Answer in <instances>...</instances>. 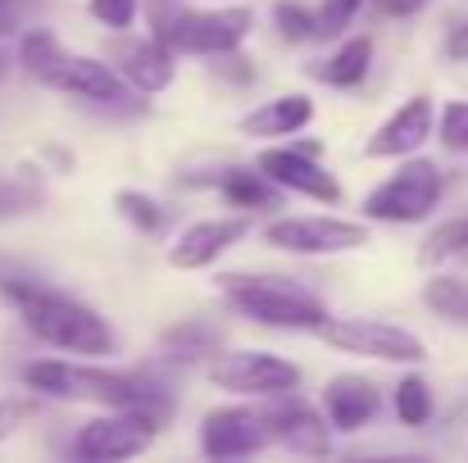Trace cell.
Instances as JSON below:
<instances>
[{"label": "cell", "instance_id": "1", "mask_svg": "<svg viewBox=\"0 0 468 463\" xmlns=\"http://www.w3.org/2000/svg\"><path fill=\"white\" fill-rule=\"evenodd\" d=\"M0 296L18 309L23 327L50 350L87 354V359L119 354L114 327L91 305H82V300H73L55 287H41V282H27V278H0Z\"/></svg>", "mask_w": 468, "mask_h": 463}, {"label": "cell", "instance_id": "2", "mask_svg": "<svg viewBox=\"0 0 468 463\" xmlns=\"http://www.w3.org/2000/svg\"><path fill=\"white\" fill-rule=\"evenodd\" d=\"M23 382L41 400H87V405H105V409H142L159 423H164V414H173V405L164 400L155 382H146L137 373L96 368V363L32 359V363H23Z\"/></svg>", "mask_w": 468, "mask_h": 463}, {"label": "cell", "instance_id": "3", "mask_svg": "<svg viewBox=\"0 0 468 463\" xmlns=\"http://www.w3.org/2000/svg\"><path fill=\"white\" fill-rule=\"evenodd\" d=\"M218 291L228 305L241 309L260 327H282V331H318L327 322V305L305 291L296 278H269V273H223Z\"/></svg>", "mask_w": 468, "mask_h": 463}, {"label": "cell", "instance_id": "4", "mask_svg": "<svg viewBox=\"0 0 468 463\" xmlns=\"http://www.w3.org/2000/svg\"><path fill=\"white\" fill-rule=\"evenodd\" d=\"M446 177L432 159H410L400 173L378 182L364 195V218L368 223H423L441 205Z\"/></svg>", "mask_w": 468, "mask_h": 463}, {"label": "cell", "instance_id": "5", "mask_svg": "<svg viewBox=\"0 0 468 463\" xmlns=\"http://www.w3.org/2000/svg\"><path fill=\"white\" fill-rule=\"evenodd\" d=\"M255 27V14L246 5H228V9H177L168 18V27L159 32V41L173 50V55H228V50H241V41L250 37Z\"/></svg>", "mask_w": 468, "mask_h": 463}, {"label": "cell", "instance_id": "6", "mask_svg": "<svg viewBox=\"0 0 468 463\" xmlns=\"http://www.w3.org/2000/svg\"><path fill=\"white\" fill-rule=\"evenodd\" d=\"M318 336L341 354H359V359H378V363H423L428 359L423 336H414L410 327L387 322V318H327L318 327Z\"/></svg>", "mask_w": 468, "mask_h": 463}, {"label": "cell", "instance_id": "7", "mask_svg": "<svg viewBox=\"0 0 468 463\" xmlns=\"http://www.w3.org/2000/svg\"><path fill=\"white\" fill-rule=\"evenodd\" d=\"M264 241L287 255H346L368 246V223L332 218V214H292L264 227Z\"/></svg>", "mask_w": 468, "mask_h": 463}, {"label": "cell", "instance_id": "8", "mask_svg": "<svg viewBox=\"0 0 468 463\" xmlns=\"http://www.w3.org/2000/svg\"><path fill=\"white\" fill-rule=\"evenodd\" d=\"M159 418L142 414V409H110L91 423L78 427L73 437V455L87 463H119L133 455H146L155 446Z\"/></svg>", "mask_w": 468, "mask_h": 463}, {"label": "cell", "instance_id": "9", "mask_svg": "<svg viewBox=\"0 0 468 463\" xmlns=\"http://www.w3.org/2000/svg\"><path fill=\"white\" fill-rule=\"evenodd\" d=\"M209 382L228 395H250V400H269V395H282V391H296L301 386V368L282 354H269V350H232V354H218L209 363Z\"/></svg>", "mask_w": 468, "mask_h": 463}, {"label": "cell", "instance_id": "10", "mask_svg": "<svg viewBox=\"0 0 468 463\" xmlns=\"http://www.w3.org/2000/svg\"><path fill=\"white\" fill-rule=\"evenodd\" d=\"M260 414H264V427H269V446H282L292 455H332V427H327V418L314 405L296 400L292 391L269 395V405Z\"/></svg>", "mask_w": 468, "mask_h": 463}, {"label": "cell", "instance_id": "11", "mask_svg": "<svg viewBox=\"0 0 468 463\" xmlns=\"http://www.w3.org/2000/svg\"><path fill=\"white\" fill-rule=\"evenodd\" d=\"M255 168L278 186V191H296V195H310L318 205H336L341 200V186L336 177L318 163V154L310 151H296V146H269L260 151Z\"/></svg>", "mask_w": 468, "mask_h": 463}, {"label": "cell", "instance_id": "12", "mask_svg": "<svg viewBox=\"0 0 468 463\" xmlns=\"http://www.w3.org/2000/svg\"><path fill=\"white\" fill-rule=\"evenodd\" d=\"M246 232H250V223H246L241 214H232V218H200V223L182 227L177 241L168 246V268H177V273H200V268L218 264L232 246H241Z\"/></svg>", "mask_w": 468, "mask_h": 463}, {"label": "cell", "instance_id": "13", "mask_svg": "<svg viewBox=\"0 0 468 463\" xmlns=\"http://www.w3.org/2000/svg\"><path fill=\"white\" fill-rule=\"evenodd\" d=\"M264 446H269V427L260 409L228 405V409L205 414L200 423V450L209 459H241V455H260Z\"/></svg>", "mask_w": 468, "mask_h": 463}, {"label": "cell", "instance_id": "14", "mask_svg": "<svg viewBox=\"0 0 468 463\" xmlns=\"http://www.w3.org/2000/svg\"><path fill=\"white\" fill-rule=\"evenodd\" d=\"M432 123H437L432 96H410V100L364 142V154H368V159H410V154L423 151V142L432 137Z\"/></svg>", "mask_w": 468, "mask_h": 463}, {"label": "cell", "instance_id": "15", "mask_svg": "<svg viewBox=\"0 0 468 463\" xmlns=\"http://www.w3.org/2000/svg\"><path fill=\"white\" fill-rule=\"evenodd\" d=\"M382 414V391L378 382L359 377V373H336L323 386V418L332 432H359Z\"/></svg>", "mask_w": 468, "mask_h": 463}, {"label": "cell", "instance_id": "16", "mask_svg": "<svg viewBox=\"0 0 468 463\" xmlns=\"http://www.w3.org/2000/svg\"><path fill=\"white\" fill-rule=\"evenodd\" d=\"M314 123V100L301 91H287L278 100H264L260 110H250L241 119V137H255V142H278V137H296Z\"/></svg>", "mask_w": 468, "mask_h": 463}, {"label": "cell", "instance_id": "17", "mask_svg": "<svg viewBox=\"0 0 468 463\" xmlns=\"http://www.w3.org/2000/svg\"><path fill=\"white\" fill-rule=\"evenodd\" d=\"M119 78L133 87V91H168L173 78H177V64H173V50L159 41V37H146V41H133L123 50V64H119Z\"/></svg>", "mask_w": 468, "mask_h": 463}, {"label": "cell", "instance_id": "18", "mask_svg": "<svg viewBox=\"0 0 468 463\" xmlns=\"http://www.w3.org/2000/svg\"><path fill=\"white\" fill-rule=\"evenodd\" d=\"M59 91L82 96V100H96V105H114V100H123L128 82L110 64H101L91 55H69V64L59 73Z\"/></svg>", "mask_w": 468, "mask_h": 463}, {"label": "cell", "instance_id": "19", "mask_svg": "<svg viewBox=\"0 0 468 463\" xmlns=\"http://www.w3.org/2000/svg\"><path fill=\"white\" fill-rule=\"evenodd\" d=\"M159 345H164V359H173V363H200V359L218 354L223 327L209 322V318H182V322L164 327Z\"/></svg>", "mask_w": 468, "mask_h": 463}, {"label": "cell", "instance_id": "20", "mask_svg": "<svg viewBox=\"0 0 468 463\" xmlns=\"http://www.w3.org/2000/svg\"><path fill=\"white\" fill-rule=\"evenodd\" d=\"M18 64H23V73H27L32 82L59 87V73H64V64H69V50H64V41H59L50 27H27V32L18 37Z\"/></svg>", "mask_w": 468, "mask_h": 463}, {"label": "cell", "instance_id": "21", "mask_svg": "<svg viewBox=\"0 0 468 463\" xmlns=\"http://www.w3.org/2000/svg\"><path fill=\"white\" fill-rule=\"evenodd\" d=\"M214 186H218V195L232 205V209H278L282 205V191L255 168H228V173H218L214 177Z\"/></svg>", "mask_w": 468, "mask_h": 463}, {"label": "cell", "instance_id": "22", "mask_svg": "<svg viewBox=\"0 0 468 463\" xmlns=\"http://www.w3.org/2000/svg\"><path fill=\"white\" fill-rule=\"evenodd\" d=\"M368 68H373V37H350V41H341L336 46V55L318 68V78L327 82V87H359L364 78H368Z\"/></svg>", "mask_w": 468, "mask_h": 463}, {"label": "cell", "instance_id": "23", "mask_svg": "<svg viewBox=\"0 0 468 463\" xmlns=\"http://www.w3.org/2000/svg\"><path fill=\"white\" fill-rule=\"evenodd\" d=\"M423 309H432L441 322H468V282L437 273L432 282H423Z\"/></svg>", "mask_w": 468, "mask_h": 463}, {"label": "cell", "instance_id": "24", "mask_svg": "<svg viewBox=\"0 0 468 463\" xmlns=\"http://www.w3.org/2000/svg\"><path fill=\"white\" fill-rule=\"evenodd\" d=\"M460 255H468V214L437 223V227L423 237V246H419V259H423V264H451V259H460Z\"/></svg>", "mask_w": 468, "mask_h": 463}, {"label": "cell", "instance_id": "25", "mask_svg": "<svg viewBox=\"0 0 468 463\" xmlns=\"http://www.w3.org/2000/svg\"><path fill=\"white\" fill-rule=\"evenodd\" d=\"M391 409H396V418H400L405 427H423V423L432 418V386H428L419 373L400 377V386H396V395H391Z\"/></svg>", "mask_w": 468, "mask_h": 463}, {"label": "cell", "instance_id": "26", "mask_svg": "<svg viewBox=\"0 0 468 463\" xmlns=\"http://www.w3.org/2000/svg\"><path fill=\"white\" fill-rule=\"evenodd\" d=\"M114 209H119V218L133 223L137 232H159L164 218H168V209H164L159 200H151L146 191H114Z\"/></svg>", "mask_w": 468, "mask_h": 463}, {"label": "cell", "instance_id": "27", "mask_svg": "<svg viewBox=\"0 0 468 463\" xmlns=\"http://www.w3.org/2000/svg\"><path fill=\"white\" fill-rule=\"evenodd\" d=\"M41 395L37 391H14V395H5L0 400V441H9L14 432H23L32 418H41Z\"/></svg>", "mask_w": 468, "mask_h": 463}, {"label": "cell", "instance_id": "28", "mask_svg": "<svg viewBox=\"0 0 468 463\" xmlns=\"http://www.w3.org/2000/svg\"><path fill=\"white\" fill-rule=\"evenodd\" d=\"M432 132H437V142L451 154H468V100H451V105L437 114Z\"/></svg>", "mask_w": 468, "mask_h": 463}, {"label": "cell", "instance_id": "29", "mask_svg": "<svg viewBox=\"0 0 468 463\" xmlns=\"http://www.w3.org/2000/svg\"><path fill=\"white\" fill-rule=\"evenodd\" d=\"M273 23L287 41H310L314 37V9L301 0H278L273 5Z\"/></svg>", "mask_w": 468, "mask_h": 463}, {"label": "cell", "instance_id": "30", "mask_svg": "<svg viewBox=\"0 0 468 463\" xmlns=\"http://www.w3.org/2000/svg\"><path fill=\"white\" fill-rule=\"evenodd\" d=\"M359 5H364V0H323V5L314 9V37H336V32H346L350 18L359 14Z\"/></svg>", "mask_w": 468, "mask_h": 463}, {"label": "cell", "instance_id": "31", "mask_svg": "<svg viewBox=\"0 0 468 463\" xmlns=\"http://www.w3.org/2000/svg\"><path fill=\"white\" fill-rule=\"evenodd\" d=\"M87 14L96 23H105L110 32H128L133 18L142 14V0H87Z\"/></svg>", "mask_w": 468, "mask_h": 463}, {"label": "cell", "instance_id": "32", "mask_svg": "<svg viewBox=\"0 0 468 463\" xmlns=\"http://www.w3.org/2000/svg\"><path fill=\"white\" fill-rule=\"evenodd\" d=\"M41 205V191H27L18 182H0V218H14V214H32Z\"/></svg>", "mask_w": 468, "mask_h": 463}, {"label": "cell", "instance_id": "33", "mask_svg": "<svg viewBox=\"0 0 468 463\" xmlns=\"http://www.w3.org/2000/svg\"><path fill=\"white\" fill-rule=\"evenodd\" d=\"M446 59H468V18H460L455 27H451V37H446Z\"/></svg>", "mask_w": 468, "mask_h": 463}, {"label": "cell", "instance_id": "34", "mask_svg": "<svg viewBox=\"0 0 468 463\" xmlns=\"http://www.w3.org/2000/svg\"><path fill=\"white\" fill-rule=\"evenodd\" d=\"M146 9H151V37H159V32L168 27V18L177 14L173 0H146Z\"/></svg>", "mask_w": 468, "mask_h": 463}, {"label": "cell", "instance_id": "35", "mask_svg": "<svg viewBox=\"0 0 468 463\" xmlns=\"http://www.w3.org/2000/svg\"><path fill=\"white\" fill-rule=\"evenodd\" d=\"M382 14H391V18H410V14H419L428 0H373Z\"/></svg>", "mask_w": 468, "mask_h": 463}, {"label": "cell", "instance_id": "36", "mask_svg": "<svg viewBox=\"0 0 468 463\" xmlns=\"http://www.w3.org/2000/svg\"><path fill=\"white\" fill-rule=\"evenodd\" d=\"M18 32V0H0V41Z\"/></svg>", "mask_w": 468, "mask_h": 463}]
</instances>
